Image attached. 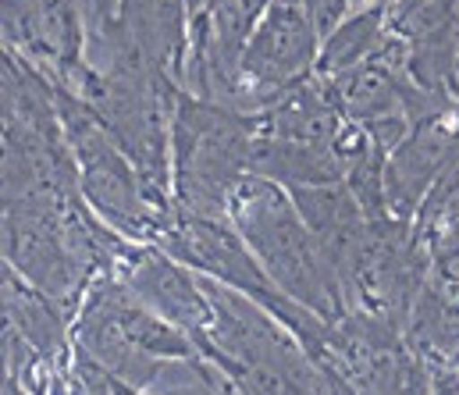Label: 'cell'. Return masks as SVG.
I'll list each match as a JSON object with an SVG mask.
<instances>
[{
	"label": "cell",
	"instance_id": "6da1fadb",
	"mask_svg": "<svg viewBox=\"0 0 459 395\" xmlns=\"http://www.w3.org/2000/svg\"><path fill=\"white\" fill-rule=\"evenodd\" d=\"M229 221L285 296L328 324L349 313L342 281L285 185L264 175H246L231 196Z\"/></svg>",
	"mask_w": 459,
	"mask_h": 395
},
{
	"label": "cell",
	"instance_id": "30bf717a",
	"mask_svg": "<svg viewBox=\"0 0 459 395\" xmlns=\"http://www.w3.org/2000/svg\"><path fill=\"white\" fill-rule=\"evenodd\" d=\"M4 313H7V328H14L39 353L47 367L61 360V353L68 349L65 310L47 292L29 285L14 267H4Z\"/></svg>",
	"mask_w": 459,
	"mask_h": 395
},
{
	"label": "cell",
	"instance_id": "277c9868",
	"mask_svg": "<svg viewBox=\"0 0 459 395\" xmlns=\"http://www.w3.org/2000/svg\"><path fill=\"white\" fill-rule=\"evenodd\" d=\"M4 39L11 54L36 61V72L57 86L82 75V18L75 0H4Z\"/></svg>",
	"mask_w": 459,
	"mask_h": 395
},
{
	"label": "cell",
	"instance_id": "4fadbf2b",
	"mask_svg": "<svg viewBox=\"0 0 459 395\" xmlns=\"http://www.w3.org/2000/svg\"><path fill=\"white\" fill-rule=\"evenodd\" d=\"M367 4H374V7H381V4H392V0H367Z\"/></svg>",
	"mask_w": 459,
	"mask_h": 395
},
{
	"label": "cell",
	"instance_id": "3957f363",
	"mask_svg": "<svg viewBox=\"0 0 459 395\" xmlns=\"http://www.w3.org/2000/svg\"><path fill=\"white\" fill-rule=\"evenodd\" d=\"M321 32L314 29L310 14L299 0H274L260 25L253 29L246 54H242V115L267 111L285 90L307 79L317 64Z\"/></svg>",
	"mask_w": 459,
	"mask_h": 395
},
{
	"label": "cell",
	"instance_id": "9c48e42d",
	"mask_svg": "<svg viewBox=\"0 0 459 395\" xmlns=\"http://www.w3.org/2000/svg\"><path fill=\"white\" fill-rule=\"evenodd\" d=\"M249 175H264L285 189H307V185H339L345 182V164L335 146H310L274 135L253 139Z\"/></svg>",
	"mask_w": 459,
	"mask_h": 395
},
{
	"label": "cell",
	"instance_id": "ba28073f",
	"mask_svg": "<svg viewBox=\"0 0 459 395\" xmlns=\"http://www.w3.org/2000/svg\"><path fill=\"white\" fill-rule=\"evenodd\" d=\"M186 11L189 7L182 0H121L117 7V18L132 36V43L139 47V54L150 61L157 75H164L175 86L186 79V61H189Z\"/></svg>",
	"mask_w": 459,
	"mask_h": 395
},
{
	"label": "cell",
	"instance_id": "7c38bea8",
	"mask_svg": "<svg viewBox=\"0 0 459 395\" xmlns=\"http://www.w3.org/2000/svg\"><path fill=\"white\" fill-rule=\"evenodd\" d=\"M214 4H221V0H186V7H189V18H196V14H204V11H211Z\"/></svg>",
	"mask_w": 459,
	"mask_h": 395
},
{
	"label": "cell",
	"instance_id": "52a82bcc",
	"mask_svg": "<svg viewBox=\"0 0 459 395\" xmlns=\"http://www.w3.org/2000/svg\"><path fill=\"white\" fill-rule=\"evenodd\" d=\"M75 349L86 353L90 360H97L104 371H111L117 382H125L132 392H146L157 374L160 364L153 353H146L115 317V310L104 303L100 292H86L82 313L75 321Z\"/></svg>",
	"mask_w": 459,
	"mask_h": 395
},
{
	"label": "cell",
	"instance_id": "5b68a950",
	"mask_svg": "<svg viewBox=\"0 0 459 395\" xmlns=\"http://www.w3.org/2000/svg\"><path fill=\"white\" fill-rule=\"evenodd\" d=\"M117 270H121V281L139 296L143 306H150L164 321L178 324L193 342L200 335H207L214 310H211L204 281L196 274H189L186 263H178L160 246L157 250L128 246L117 257Z\"/></svg>",
	"mask_w": 459,
	"mask_h": 395
},
{
	"label": "cell",
	"instance_id": "7a4b0ae2",
	"mask_svg": "<svg viewBox=\"0 0 459 395\" xmlns=\"http://www.w3.org/2000/svg\"><path fill=\"white\" fill-rule=\"evenodd\" d=\"M260 115H242L225 104L178 93L171 118V164L178 207L200 218L225 221L235 189L249 175Z\"/></svg>",
	"mask_w": 459,
	"mask_h": 395
},
{
	"label": "cell",
	"instance_id": "8992f818",
	"mask_svg": "<svg viewBox=\"0 0 459 395\" xmlns=\"http://www.w3.org/2000/svg\"><path fill=\"white\" fill-rule=\"evenodd\" d=\"M459 135V118L446 122H428L410 132V139H403L392 157L385 160V196H388V210L392 218L410 221L417 207H424L428 193L435 189L453 142Z\"/></svg>",
	"mask_w": 459,
	"mask_h": 395
},
{
	"label": "cell",
	"instance_id": "8fae6325",
	"mask_svg": "<svg viewBox=\"0 0 459 395\" xmlns=\"http://www.w3.org/2000/svg\"><path fill=\"white\" fill-rule=\"evenodd\" d=\"M381 25H385L381 7H363L359 14H352L349 21H342L325 39V50L317 57V75L321 79H339L345 72H352L356 64H363L385 43Z\"/></svg>",
	"mask_w": 459,
	"mask_h": 395
}]
</instances>
